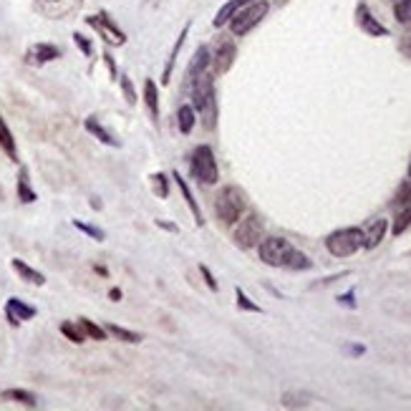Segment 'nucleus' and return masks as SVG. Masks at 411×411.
<instances>
[{
  "label": "nucleus",
  "instance_id": "obj_1",
  "mask_svg": "<svg viewBox=\"0 0 411 411\" xmlns=\"http://www.w3.org/2000/svg\"><path fill=\"white\" fill-rule=\"evenodd\" d=\"M192 104L194 111L202 119V126L215 129V124H217V99H215V84L210 73H202L199 79L192 81Z\"/></svg>",
  "mask_w": 411,
  "mask_h": 411
},
{
  "label": "nucleus",
  "instance_id": "obj_2",
  "mask_svg": "<svg viewBox=\"0 0 411 411\" xmlns=\"http://www.w3.org/2000/svg\"><path fill=\"white\" fill-rule=\"evenodd\" d=\"M245 210H247V197H245V192L235 185L222 187L217 192V197H215V212H217L219 222L227 227L235 225V222L245 215Z\"/></svg>",
  "mask_w": 411,
  "mask_h": 411
},
{
  "label": "nucleus",
  "instance_id": "obj_3",
  "mask_svg": "<svg viewBox=\"0 0 411 411\" xmlns=\"http://www.w3.org/2000/svg\"><path fill=\"white\" fill-rule=\"evenodd\" d=\"M364 247V230L361 227H341L325 238V250L333 258H351Z\"/></svg>",
  "mask_w": 411,
  "mask_h": 411
},
{
  "label": "nucleus",
  "instance_id": "obj_4",
  "mask_svg": "<svg viewBox=\"0 0 411 411\" xmlns=\"http://www.w3.org/2000/svg\"><path fill=\"white\" fill-rule=\"evenodd\" d=\"M263 230H265V225H263L260 215L250 212V215H245V217H240L238 222H235V233H233L235 245L242 247V250H252L255 245H260Z\"/></svg>",
  "mask_w": 411,
  "mask_h": 411
},
{
  "label": "nucleus",
  "instance_id": "obj_5",
  "mask_svg": "<svg viewBox=\"0 0 411 411\" xmlns=\"http://www.w3.org/2000/svg\"><path fill=\"white\" fill-rule=\"evenodd\" d=\"M267 10H270V3H267V0H252V3H247V8L238 10V13H235V18L230 20V28H233V33L235 36L250 33L252 28H255L260 20L265 18Z\"/></svg>",
  "mask_w": 411,
  "mask_h": 411
},
{
  "label": "nucleus",
  "instance_id": "obj_6",
  "mask_svg": "<svg viewBox=\"0 0 411 411\" xmlns=\"http://www.w3.org/2000/svg\"><path fill=\"white\" fill-rule=\"evenodd\" d=\"M192 174L202 182V185H215L219 179V169H217V160H215L212 146H197L192 154Z\"/></svg>",
  "mask_w": 411,
  "mask_h": 411
},
{
  "label": "nucleus",
  "instance_id": "obj_7",
  "mask_svg": "<svg viewBox=\"0 0 411 411\" xmlns=\"http://www.w3.org/2000/svg\"><path fill=\"white\" fill-rule=\"evenodd\" d=\"M293 250H295V247H293L286 238H265V240H260V245H258L260 260L270 267H286Z\"/></svg>",
  "mask_w": 411,
  "mask_h": 411
},
{
  "label": "nucleus",
  "instance_id": "obj_8",
  "mask_svg": "<svg viewBox=\"0 0 411 411\" xmlns=\"http://www.w3.org/2000/svg\"><path fill=\"white\" fill-rule=\"evenodd\" d=\"M33 3H36V10L48 20L71 18L84 6V0H33Z\"/></svg>",
  "mask_w": 411,
  "mask_h": 411
},
{
  "label": "nucleus",
  "instance_id": "obj_9",
  "mask_svg": "<svg viewBox=\"0 0 411 411\" xmlns=\"http://www.w3.org/2000/svg\"><path fill=\"white\" fill-rule=\"evenodd\" d=\"M88 26L96 31V33L101 36V38L107 40V43H111V46H124L126 43V36L121 33L119 28L114 26L111 20H109L107 13H99V15H91V18H86Z\"/></svg>",
  "mask_w": 411,
  "mask_h": 411
},
{
  "label": "nucleus",
  "instance_id": "obj_10",
  "mask_svg": "<svg viewBox=\"0 0 411 411\" xmlns=\"http://www.w3.org/2000/svg\"><path fill=\"white\" fill-rule=\"evenodd\" d=\"M36 308L33 305H28V303H23L20 298H8V303H6V318H8V323L13 325V328H18L23 320H31V318H36Z\"/></svg>",
  "mask_w": 411,
  "mask_h": 411
},
{
  "label": "nucleus",
  "instance_id": "obj_11",
  "mask_svg": "<svg viewBox=\"0 0 411 411\" xmlns=\"http://www.w3.org/2000/svg\"><path fill=\"white\" fill-rule=\"evenodd\" d=\"M235 56H238V48L230 38H222L215 48L212 63H215V73H227L230 66L235 63Z\"/></svg>",
  "mask_w": 411,
  "mask_h": 411
},
{
  "label": "nucleus",
  "instance_id": "obj_12",
  "mask_svg": "<svg viewBox=\"0 0 411 411\" xmlns=\"http://www.w3.org/2000/svg\"><path fill=\"white\" fill-rule=\"evenodd\" d=\"M386 230H389V222H386V219H381V217L371 219V222L364 227V247L366 250H373V247L381 245L386 238Z\"/></svg>",
  "mask_w": 411,
  "mask_h": 411
},
{
  "label": "nucleus",
  "instance_id": "obj_13",
  "mask_svg": "<svg viewBox=\"0 0 411 411\" xmlns=\"http://www.w3.org/2000/svg\"><path fill=\"white\" fill-rule=\"evenodd\" d=\"M61 59V48L54 46V43H36L33 48H28L26 61L33 63V66H40V63H48V61Z\"/></svg>",
  "mask_w": 411,
  "mask_h": 411
},
{
  "label": "nucleus",
  "instance_id": "obj_14",
  "mask_svg": "<svg viewBox=\"0 0 411 411\" xmlns=\"http://www.w3.org/2000/svg\"><path fill=\"white\" fill-rule=\"evenodd\" d=\"M356 20H358V26L364 28V33H369V36H389V28L381 26V23L373 18L371 10H369L364 3L356 8Z\"/></svg>",
  "mask_w": 411,
  "mask_h": 411
},
{
  "label": "nucleus",
  "instance_id": "obj_15",
  "mask_svg": "<svg viewBox=\"0 0 411 411\" xmlns=\"http://www.w3.org/2000/svg\"><path fill=\"white\" fill-rule=\"evenodd\" d=\"M174 185L179 187V192H182V197H185L187 207H189V212L194 215V222H197L199 227H205V215H202V210H199V202L194 199V194L189 192L187 179H182V174H179V172H174Z\"/></svg>",
  "mask_w": 411,
  "mask_h": 411
},
{
  "label": "nucleus",
  "instance_id": "obj_16",
  "mask_svg": "<svg viewBox=\"0 0 411 411\" xmlns=\"http://www.w3.org/2000/svg\"><path fill=\"white\" fill-rule=\"evenodd\" d=\"M84 126H86V132L91 134L93 139H99L101 144H107V146H116V149H119V146H121V141L116 139V137H114L111 132H109L107 126H101V121L96 119V116H88V119L84 121Z\"/></svg>",
  "mask_w": 411,
  "mask_h": 411
},
{
  "label": "nucleus",
  "instance_id": "obj_17",
  "mask_svg": "<svg viewBox=\"0 0 411 411\" xmlns=\"http://www.w3.org/2000/svg\"><path fill=\"white\" fill-rule=\"evenodd\" d=\"M210 63H212V56H210V48L207 46H199L197 54H194L192 63H189V71H187V81L192 84L194 79H199L202 73H207V68H210Z\"/></svg>",
  "mask_w": 411,
  "mask_h": 411
},
{
  "label": "nucleus",
  "instance_id": "obj_18",
  "mask_svg": "<svg viewBox=\"0 0 411 411\" xmlns=\"http://www.w3.org/2000/svg\"><path fill=\"white\" fill-rule=\"evenodd\" d=\"M247 3H252V0H230V3H225V6L219 8V13L215 15V23H212V26H215V28L227 26V23H230V20L235 18V13H238V10H242V8H245Z\"/></svg>",
  "mask_w": 411,
  "mask_h": 411
},
{
  "label": "nucleus",
  "instance_id": "obj_19",
  "mask_svg": "<svg viewBox=\"0 0 411 411\" xmlns=\"http://www.w3.org/2000/svg\"><path fill=\"white\" fill-rule=\"evenodd\" d=\"M194 107H189V104H182V107L177 109V126L182 134H192L194 124H197V116H194Z\"/></svg>",
  "mask_w": 411,
  "mask_h": 411
},
{
  "label": "nucleus",
  "instance_id": "obj_20",
  "mask_svg": "<svg viewBox=\"0 0 411 411\" xmlns=\"http://www.w3.org/2000/svg\"><path fill=\"white\" fill-rule=\"evenodd\" d=\"M13 270L18 272L20 278L26 280V283H33V286H46V278H43V272L33 270V267L26 265L23 260H18V258L13 260Z\"/></svg>",
  "mask_w": 411,
  "mask_h": 411
},
{
  "label": "nucleus",
  "instance_id": "obj_21",
  "mask_svg": "<svg viewBox=\"0 0 411 411\" xmlns=\"http://www.w3.org/2000/svg\"><path fill=\"white\" fill-rule=\"evenodd\" d=\"M0 149L10 157L13 162H18V149H15V139H13V134H10V129H8L6 119L0 116Z\"/></svg>",
  "mask_w": 411,
  "mask_h": 411
},
{
  "label": "nucleus",
  "instance_id": "obj_22",
  "mask_svg": "<svg viewBox=\"0 0 411 411\" xmlns=\"http://www.w3.org/2000/svg\"><path fill=\"white\" fill-rule=\"evenodd\" d=\"M409 227H411V199H409V202H404V205H401V210L396 212V217H394L391 233L398 238V235H404Z\"/></svg>",
  "mask_w": 411,
  "mask_h": 411
},
{
  "label": "nucleus",
  "instance_id": "obj_23",
  "mask_svg": "<svg viewBox=\"0 0 411 411\" xmlns=\"http://www.w3.org/2000/svg\"><path fill=\"white\" fill-rule=\"evenodd\" d=\"M144 99H146V107H149V114L157 119L160 116V88H157V84L152 79H146L144 84Z\"/></svg>",
  "mask_w": 411,
  "mask_h": 411
},
{
  "label": "nucleus",
  "instance_id": "obj_24",
  "mask_svg": "<svg viewBox=\"0 0 411 411\" xmlns=\"http://www.w3.org/2000/svg\"><path fill=\"white\" fill-rule=\"evenodd\" d=\"M3 398L15 401V404H23V406H38L36 396L31 391H26V389H6V391H3Z\"/></svg>",
  "mask_w": 411,
  "mask_h": 411
},
{
  "label": "nucleus",
  "instance_id": "obj_25",
  "mask_svg": "<svg viewBox=\"0 0 411 411\" xmlns=\"http://www.w3.org/2000/svg\"><path fill=\"white\" fill-rule=\"evenodd\" d=\"M187 33H189V26L182 28V33H179V38H177V46H174L172 54H169V61H166V66H164V76H162V84H169V76H172V66H174V61H177V56H179V48L185 46Z\"/></svg>",
  "mask_w": 411,
  "mask_h": 411
},
{
  "label": "nucleus",
  "instance_id": "obj_26",
  "mask_svg": "<svg viewBox=\"0 0 411 411\" xmlns=\"http://www.w3.org/2000/svg\"><path fill=\"white\" fill-rule=\"evenodd\" d=\"M107 333H111L114 339L124 341V343H139L141 341V333H134V331H129V328H121V325H116V323H109Z\"/></svg>",
  "mask_w": 411,
  "mask_h": 411
},
{
  "label": "nucleus",
  "instance_id": "obj_27",
  "mask_svg": "<svg viewBox=\"0 0 411 411\" xmlns=\"http://www.w3.org/2000/svg\"><path fill=\"white\" fill-rule=\"evenodd\" d=\"M18 199L20 202H26V205H31V202L38 199V194H36L33 189H31V185H28L26 169H20V174H18Z\"/></svg>",
  "mask_w": 411,
  "mask_h": 411
},
{
  "label": "nucleus",
  "instance_id": "obj_28",
  "mask_svg": "<svg viewBox=\"0 0 411 411\" xmlns=\"http://www.w3.org/2000/svg\"><path fill=\"white\" fill-rule=\"evenodd\" d=\"M79 325L81 331H84V336L86 339H93V341H107V328H101V325H96L93 320L88 318H79Z\"/></svg>",
  "mask_w": 411,
  "mask_h": 411
},
{
  "label": "nucleus",
  "instance_id": "obj_29",
  "mask_svg": "<svg viewBox=\"0 0 411 411\" xmlns=\"http://www.w3.org/2000/svg\"><path fill=\"white\" fill-rule=\"evenodd\" d=\"M286 267L288 270H311L313 260L308 258V255H303L300 250H293L290 258H288V263H286Z\"/></svg>",
  "mask_w": 411,
  "mask_h": 411
},
{
  "label": "nucleus",
  "instance_id": "obj_30",
  "mask_svg": "<svg viewBox=\"0 0 411 411\" xmlns=\"http://www.w3.org/2000/svg\"><path fill=\"white\" fill-rule=\"evenodd\" d=\"M152 189H154V194L160 199H166L169 197V177H166L164 172H157V174H152Z\"/></svg>",
  "mask_w": 411,
  "mask_h": 411
},
{
  "label": "nucleus",
  "instance_id": "obj_31",
  "mask_svg": "<svg viewBox=\"0 0 411 411\" xmlns=\"http://www.w3.org/2000/svg\"><path fill=\"white\" fill-rule=\"evenodd\" d=\"M61 333H63V336H66V339L76 346L86 341V336H84V331H81V325H73L71 320H63V323H61Z\"/></svg>",
  "mask_w": 411,
  "mask_h": 411
},
{
  "label": "nucleus",
  "instance_id": "obj_32",
  "mask_svg": "<svg viewBox=\"0 0 411 411\" xmlns=\"http://www.w3.org/2000/svg\"><path fill=\"white\" fill-rule=\"evenodd\" d=\"M73 227H76V230H81L84 235H88L91 240H96V242H104V240H107V233H104L101 227H96V225H86V222H81V219H73Z\"/></svg>",
  "mask_w": 411,
  "mask_h": 411
},
{
  "label": "nucleus",
  "instance_id": "obj_33",
  "mask_svg": "<svg viewBox=\"0 0 411 411\" xmlns=\"http://www.w3.org/2000/svg\"><path fill=\"white\" fill-rule=\"evenodd\" d=\"M235 303H238L240 311H247V313H263V308H260L258 303H252L250 298H247V293L242 290V288H235Z\"/></svg>",
  "mask_w": 411,
  "mask_h": 411
},
{
  "label": "nucleus",
  "instance_id": "obj_34",
  "mask_svg": "<svg viewBox=\"0 0 411 411\" xmlns=\"http://www.w3.org/2000/svg\"><path fill=\"white\" fill-rule=\"evenodd\" d=\"M394 15L401 26H409L411 23V0H396V6H394Z\"/></svg>",
  "mask_w": 411,
  "mask_h": 411
},
{
  "label": "nucleus",
  "instance_id": "obj_35",
  "mask_svg": "<svg viewBox=\"0 0 411 411\" xmlns=\"http://www.w3.org/2000/svg\"><path fill=\"white\" fill-rule=\"evenodd\" d=\"M121 91H124V99L126 104H137V91H134V84L132 79H126V76H121Z\"/></svg>",
  "mask_w": 411,
  "mask_h": 411
},
{
  "label": "nucleus",
  "instance_id": "obj_36",
  "mask_svg": "<svg viewBox=\"0 0 411 411\" xmlns=\"http://www.w3.org/2000/svg\"><path fill=\"white\" fill-rule=\"evenodd\" d=\"M199 272H202V278H205L207 288H210V290L217 293V290H219V286H217V280H215V275H212V272H210V267H207V265H199Z\"/></svg>",
  "mask_w": 411,
  "mask_h": 411
},
{
  "label": "nucleus",
  "instance_id": "obj_37",
  "mask_svg": "<svg viewBox=\"0 0 411 411\" xmlns=\"http://www.w3.org/2000/svg\"><path fill=\"white\" fill-rule=\"evenodd\" d=\"M73 40H76V46H79L81 51H84V54H86V56H91V54H93V46H91V43H88V40L84 38V36H81V33H73Z\"/></svg>",
  "mask_w": 411,
  "mask_h": 411
},
{
  "label": "nucleus",
  "instance_id": "obj_38",
  "mask_svg": "<svg viewBox=\"0 0 411 411\" xmlns=\"http://www.w3.org/2000/svg\"><path fill=\"white\" fill-rule=\"evenodd\" d=\"M353 298H356V293L348 290L346 295H339V303L346 305V308H356V300H353Z\"/></svg>",
  "mask_w": 411,
  "mask_h": 411
},
{
  "label": "nucleus",
  "instance_id": "obj_39",
  "mask_svg": "<svg viewBox=\"0 0 411 411\" xmlns=\"http://www.w3.org/2000/svg\"><path fill=\"white\" fill-rule=\"evenodd\" d=\"M154 222H157V227L166 230V233H174V235L179 233V227H177V225H169V222H164V219H154Z\"/></svg>",
  "mask_w": 411,
  "mask_h": 411
},
{
  "label": "nucleus",
  "instance_id": "obj_40",
  "mask_svg": "<svg viewBox=\"0 0 411 411\" xmlns=\"http://www.w3.org/2000/svg\"><path fill=\"white\" fill-rule=\"evenodd\" d=\"M346 353H351V356H364L366 346H346Z\"/></svg>",
  "mask_w": 411,
  "mask_h": 411
},
{
  "label": "nucleus",
  "instance_id": "obj_41",
  "mask_svg": "<svg viewBox=\"0 0 411 411\" xmlns=\"http://www.w3.org/2000/svg\"><path fill=\"white\" fill-rule=\"evenodd\" d=\"M104 59H107V66H109V71H111V76H116V63H114V59L109 54H104Z\"/></svg>",
  "mask_w": 411,
  "mask_h": 411
},
{
  "label": "nucleus",
  "instance_id": "obj_42",
  "mask_svg": "<svg viewBox=\"0 0 411 411\" xmlns=\"http://www.w3.org/2000/svg\"><path fill=\"white\" fill-rule=\"evenodd\" d=\"M109 298H111V300H121V290H119V288H111V290H109Z\"/></svg>",
  "mask_w": 411,
  "mask_h": 411
},
{
  "label": "nucleus",
  "instance_id": "obj_43",
  "mask_svg": "<svg viewBox=\"0 0 411 411\" xmlns=\"http://www.w3.org/2000/svg\"><path fill=\"white\" fill-rule=\"evenodd\" d=\"M93 270L99 272V275H109V272H107V267H101V265H96V267H93Z\"/></svg>",
  "mask_w": 411,
  "mask_h": 411
},
{
  "label": "nucleus",
  "instance_id": "obj_44",
  "mask_svg": "<svg viewBox=\"0 0 411 411\" xmlns=\"http://www.w3.org/2000/svg\"><path fill=\"white\" fill-rule=\"evenodd\" d=\"M409 182H411V164H409Z\"/></svg>",
  "mask_w": 411,
  "mask_h": 411
}]
</instances>
